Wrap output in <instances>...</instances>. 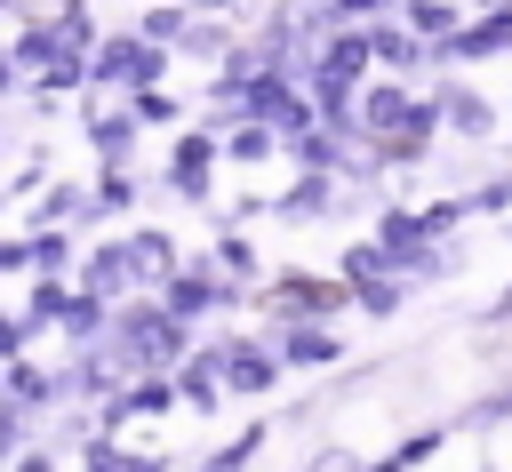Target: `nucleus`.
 Wrapping results in <instances>:
<instances>
[{"label":"nucleus","mask_w":512,"mask_h":472,"mask_svg":"<svg viewBox=\"0 0 512 472\" xmlns=\"http://www.w3.org/2000/svg\"><path fill=\"white\" fill-rule=\"evenodd\" d=\"M344 288H352V304H360L368 320H392V312L408 304V280H400V272H360V280H344Z\"/></svg>","instance_id":"obj_12"},{"label":"nucleus","mask_w":512,"mask_h":472,"mask_svg":"<svg viewBox=\"0 0 512 472\" xmlns=\"http://www.w3.org/2000/svg\"><path fill=\"white\" fill-rule=\"evenodd\" d=\"M432 104H440V128H448V136H464V144H488V136H496V112H488V96H480L464 72H440Z\"/></svg>","instance_id":"obj_4"},{"label":"nucleus","mask_w":512,"mask_h":472,"mask_svg":"<svg viewBox=\"0 0 512 472\" xmlns=\"http://www.w3.org/2000/svg\"><path fill=\"white\" fill-rule=\"evenodd\" d=\"M208 272H232V280H256V248L232 232V224H216V248H208Z\"/></svg>","instance_id":"obj_19"},{"label":"nucleus","mask_w":512,"mask_h":472,"mask_svg":"<svg viewBox=\"0 0 512 472\" xmlns=\"http://www.w3.org/2000/svg\"><path fill=\"white\" fill-rule=\"evenodd\" d=\"M344 304H352V288L320 280V272H272V296H264L272 328H328Z\"/></svg>","instance_id":"obj_1"},{"label":"nucleus","mask_w":512,"mask_h":472,"mask_svg":"<svg viewBox=\"0 0 512 472\" xmlns=\"http://www.w3.org/2000/svg\"><path fill=\"white\" fill-rule=\"evenodd\" d=\"M0 96H16V64L8 56H0Z\"/></svg>","instance_id":"obj_27"},{"label":"nucleus","mask_w":512,"mask_h":472,"mask_svg":"<svg viewBox=\"0 0 512 472\" xmlns=\"http://www.w3.org/2000/svg\"><path fill=\"white\" fill-rule=\"evenodd\" d=\"M64 216H88V192H80V184H56V192H40V216H32V232H48V224H64Z\"/></svg>","instance_id":"obj_22"},{"label":"nucleus","mask_w":512,"mask_h":472,"mask_svg":"<svg viewBox=\"0 0 512 472\" xmlns=\"http://www.w3.org/2000/svg\"><path fill=\"white\" fill-rule=\"evenodd\" d=\"M200 360H208V376L224 384V392H240V400H264L288 368L272 360V336H216V344H200Z\"/></svg>","instance_id":"obj_2"},{"label":"nucleus","mask_w":512,"mask_h":472,"mask_svg":"<svg viewBox=\"0 0 512 472\" xmlns=\"http://www.w3.org/2000/svg\"><path fill=\"white\" fill-rule=\"evenodd\" d=\"M120 248H128V264H136V288H152V280L176 272V240H168V232H128Z\"/></svg>","instance_id":"obj_11"},{"label":"nucleus","mask_w":512,"mask_h":472,"mask_svg":"<svg viewBox=\"0 0 512 472\" xmlns=\"http://www.w3.org/2000/svg\"><path fill=\"white\" fill-rule=\"evenodd\" d=\"M152 304H160V312H168L176 328H192V320H208V312H224V304H240V288H232L224 272H208V264H192V272L176 264V272L160 280V296H152Z\"/></svg>","instance_id":"obj_3"},{"label":"nucleus","mask_w":512,"mask_h":472,"mask_svg":"<svg viewBox=\"0 0 512 472\" xmlns=\"http://www.w3.org/2000/svg\"><path fill=\"white\" fill-rule=\"evenodd\" d=\"M16 472H56V448H48V440H32V448L16 456Z\"/></svg>","instance_id":"obj_25"},{"label":"nucleus","mask_w":512,"mask_h":472,"mask_svg":"<svg viewBox=\"0 0 512 472\" xmlns=\"http://www.w3.org/2000/svg\"><path fill=\"white\" fill-rule=\"evenodd\" d=\"M176 112H184V104H176L168 88H136V96H128V120H136V128H176Z\"/></svg>","instance_id":"obj_21"},{"label":"nucleus","mask_w":512,"mask_h":472,"mask_svg":"<svg viewBox=\"0 0 512 472\" xmlns=\"http://www.w3.org/2000/svg\"><path fill=\"white\" fill-rule=\"evenodd\" d=\"M224 48H232V24H224V16H192L184 40H176V56H200V64H216Z\"/></svg>","instance_id":"obj_16"},{"label":"nucleus","mask_w":512,"mask_h":472,"mask_svg":"<svg viewBox=\"0 0 512 472\" xmlns=\"http://www.w3.org/2000/svg\"><path fill=\"white\" fill-rule=\"evenodd\" d=\"M64 312H72V280H32V304H24L16 320H24V336H40V328H56Z\"/></svg>","instance_id":"obj_13"},{"label":"nucleus","mask_w":512,"mask_h":472,"mask_svg":"<svg viewBox=\"0 0 512 472\" xmlns=\"http://www.w3.org/2000/svg\"><path fill=\"white\" fill-rule=\"evenodd\" d=\"M480 472H488V464H480Z\"/></svg>","instance_id":"obj_30"},{"label":"nucleus","mask_w":512,"mask_h":472,"mask_svg":"<svg viewBox=\"0 0 512 472\" xmlns=\"http://www.w3.org/2000/svg\"><path fill=\"white\" fill-rule=\"evenodd\" d=\"M488 8H512V0H472V16H488Z\"/></svg>","instance_id":"obj_28"},{"label":"nucleus","mask_w":512,"mask_h":472,"mask_svg":"<svg viewBox=\"0 0 512 472\" xmlns=\"http://www.w3.org/2000/svg\"><path fill=\"white\" fill-rule=\"evenodd\" d=\"M24 344H32V336H24V320H16V312H0V368H8V360H24Z\"/></svg>","instance_id":"obj_24"},{"label":"nucleus","mask_w":512,"mask_h":472,"mask_svg":"<svg viewBox=\"0 0 512 472\" xmlns=\"http://www.w3.org/2000/svg\"><path fill=\"white\" fill-rule=\"evenodd\" d=\"M400 16H408L400 32H408V40H424V48H432V40H448V32L464 24V16L448 8V0H400Z\"/></svg>","instance_id":"obj_14"},{"label":"nucleus","mask_w":512,"mask_h":472,"mask_svg":"<svg viewBox=\"0 0 512 472\" xmlns=\"http://www.w3.org/2000/svg\"><path fill=\"white\" fill-rule=\"evenodd\" d=\"M64 264H72V232H24V272L64 280Z\"/></svg>","instance_id":"obj_15"},{"label":"nucleus","mask_w":512,"mask_h":472,"mask_svg":"<svg viewBox=\"0 0 512 472\" xmlns=\"http://www.w3.org/2000/svg\"><path fill=\"white\" fill-rule=\"evenodd\" d=\"M448 432L456 424H424V432H408V440H392L376 464H360V472H416V464H432L440 448H448Z\"/></svg>","instance_id":"obj_10"},{"label":"nucleus","mask_w":512,"mask_h":472,"mask_svg":"<svg viewBox=\"0 0 512 472\" xmlns=\"http://www.w3.org/2000/svg\"><path fill=\"white\" fill-rule=\"evenodd\" d=\"M280 224H312V216H336V176H296L288 192H272L264 200Z\"/></svg>","instance_id":"obj_8"},{"label":"nucleus","mask_w":512,"mask_h":472,"mask_svg":"<svg viewBox=\"0 0 512 472\" xmlns=\"http://www.w3.org/2000/svg\"><path fill=\"white\" fill-rule=\"evenodd\" d=\"M504 320H512V288H504V296H496V304L480 312V328H504Z\"/></svg>","instance_id":"obj_26"},{"label":"nucleus","mask_w":512,"mask_h":472,"mask_svg":"<svg viewBox=\"0 0 512 472\" xmlns=\"http://www.w3.org/2000/svg\"><path fill=\"white\" fill-rule=\"evenodd\" d=\"M224 160V144H216V128H192V136H176V168H168V192L176 200H208V168Z\"/></svg>","instance_id":"obj_6"},{"label":"nucleus","mask_w":512,"mask_h":472,"mask_svg":"<svg viewBox=\"0 0 512 472\" xmlns=\"http://www.w3.org/2000/svg\"><path fill=\"white\" fill-rule=\"evenodd\" d=\"M72 296H96V304H128L136 296V264H128V248L120 240H104V248H88L80 256V280H72Z\"/></svg>","instance_id":"obj_5"},{"label":"nucleus","mask_w":512,"mask_h":472,"mask_svg":"<svg viewBox=\"0 0 512 472\" xmlns=\"http://www.w3.org/2000/svg\"><path fill=\"white\" fill-rule=\"evenodd\" d=\"M336 8V24H376L384 8H400V0H328Z\"/></svg>","instance_id":"obj_23"},{"label":"nucleus","mask_w":512,"mask_h":472,"mask_svg":"<svg viewBox=\"0 0 512 472\" xmlns=\"http://www.w3.org/2000/svg\"><path fill=\"white\" fill-rule=\"evenodd\" d=\"M184 24H192V8H184V0H176V8H144V16H136V40L176 48V40H184Z\"/></svg>","instance_id":"obj_20"},{"label":"nucleus","mask_w":512,"mask_h":472,"mask_svg":"<svg viewBox=\"0 0 512 472\" xmlns=\"http://www.w3.org/2000/svg\"><path fill=\"white\" fill-rule=\"evenodd\" d=\"M8 8H16V0H0V16H8Z\"/></svg>","instance_id":"obj_29"},{"label":"nucleus","mask_w":512,"mask_h":472,"mask_svg":"<svg viewBox=\"0 0 512 472\" xmlns=\"http://www.w3.org/2000/svg\"><path fill=\"white\" fill-rule=\"evenodd\" d=\"M120 208H136V176L128 168H104L88 184V216H120Z\"/></svg>","instance_id":"obj_18"},{"label":"nucleus","mask_w":512,"mask_h":472,"mask_svg":"<svg viewBox=\"0 0 512 472\" xmlns=\"http://www.w3.org/2000/svg\"><path fill=\"white\" fill-rule=\"evenodd\" d=\"M272 360L280 368H328V360H344V344H336V328H272Z\"/></svg>","instance_id":"obj_9"},{"label":"nucleus","mask_w":512,"mask_h":472,"mask_svg":"<svg viewBox=\"0 0 512 472\" xmlns=\"http://www.w3.org/2000/svg\"><path fill=\"white\" fill-rule=\"evenodd\" d=\"M216 144H224V160H272V152H280V136H272V128H256V120H232Z\"/></svg>","instance_id":"obj_17"},{"label":"nucleus","mask_w":512,"mask_h":472,"mask_svg":"<svg viewBox=\"0 0 512 472\" xmlns=\"http://www.w3.org/2000/svg\"><path fill=\"white\" fill-rule=\"evenodd\" d=\"M80 128H88V144L104 152V168H128V152H136V120H128V104H88Z\"/></svg>","instance_id":"obj_7"}]
</instances>
